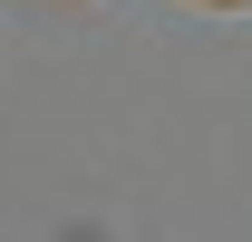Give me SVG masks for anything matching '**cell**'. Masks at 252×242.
<instances>
[{"label":"cell","instance_id":"cell-1","mask_svg":"<svg viewBox=\"0 0 252 242\" xmlns=\"http://www.w3.org/2000/svg\"><path fill=\"white\" fill-rule=\"evenodd\" d=\"M214 10H243V0H214Z\"/></svg>","mask_w":252,"mask_h":242}]
</instances>
